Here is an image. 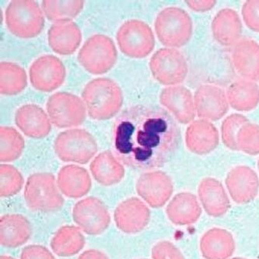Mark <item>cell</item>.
I'll return each mask as SVG.
<instances>
[{"label": "cell", "instance_id": "ffe728a7", "mask_svg": "<svg viewBox=\"0 0 259 259\" xmlns=\"http://www.w3.org/2000/svg\"><path fill=\"white\" fill-rule=\"evenodd\" d=\"M234 69L247 80L259 81V44L255 40L243 38L234 45L231 54Z\"/></svg>", "mask_w": 259, "mask_h": 259}, {"label": "cell", "instance_id": "ee69618b", "mask_svg": "<svg viewBox=\"0 0 259 259\" xmlns=\"http://www.w3.org/2000/svg\"><path fill=\"white\" fill-rule=\"evenodd\" d=\"M233 259H244V258H237V257H236V258H233Z\"/></svg>", "mask_w": 259, "mask_h": 259}, {"label": "cell", "instance_id": "9a60e30c", "mask_svg": "<svg viewBox=\"0 0 259 259\" xmlns=\"http://www.w3.org/2000/svg\"><path fill=\"white\" fill-rule=\"evenodd\" d=\"M225 183L231 199L237 204L249 203L258 194V176L245 165L231 169L227 174Z\"/></svg>", "mask_w": 259, "mask_h": 259}, {"label": "cell", "instance_id": "7a4b0ae2", "mask_svg": "<svg viewBox=\"0 0 259 259\" xmlns=\"http://www.w3.org/2000/svg\"><path fill=\"white\" fill-rule=\"evenodd\" d=\"M88 115L92 119H111L119 112L123 105L122 91L109 78H97L90 81L82 92Z\"/></svg>", "mask_w": 259, "mask_h": 259}, {"label": "cell", "instance_id": "4316f807", "mask_svg": "<svg viewBox=\"0 0 259 259\" xmlns=\"http://www.w3.org/2000/svg\"><path fill=\"white\" fill-rule=\"evenodd\" d=\"M90 169L94 179L103 186L117 185L125 176V168L109 150L98 154Z\"/></svg>", "mask_w": 259, "mask_h": 259}, {"label": "cell", "instance_id": "d4e9b609", "mask_svg": "<svg viewBox=\"0 0 259 259\" xmlns=\"http://www.w3.org/2000/svg\"><path fill=\"white\" fill-rule=\"evenodd\" d=\"M57 185L63 195L78 199L91 191L92 182L86 169L76 165H67L59 170Z\"/></svg>", "mask_w": 259, "mask_h": 259}, {"label": "cell", "instance_id": "b9f144b4", "mask_svg": "<svg viewBox=\"0 0 259 259\" xmlns=\"http://www.w3.org/2000/svg\"><path fill=\"white\" fill-rule=\"evenodd\" d=\"M0 259H15L11 256L2 255L0 257Z\"/></svg>", "mask_w": 259, "mask_h": 259}, {"label": "cell", "instance_id": "9c48e42d", "mask_svg": "<svg viewBox=\"0 0 259 259\" xmlns=\"http://www.w3.org/2000/svg\"><path fill=\"white\" fill-rule=\"evenodd\" d=\"M48 115L58 128H72L84 122L87 108L84 102L70 93L58 92L48 100Z\"/></svg>", "mask_w": 259, "mask_h": 259}, {"label": "cell", "instance_id": "4dcf8cb0", "mask_svg": "<svg viewBox=\"0 0 259 259\" xmlns=\"http://www.w3.org/2000/svg\"><path fill=\"white\" fill-rule=\"evenodd\" d=\"M27 85L25 69L10 62L0 63V93L7 96H14L24 91Z\"/></svg>", "mask_w": 259, "mask_h": 259}, {"label": "cell", "instance_id": "277c9868", "mask_svg": "<svg viewBox=\"0 0 259 259\" xmlns=\"http://www.w3.org/2000/svg\"><path fill=\"white\" fill-rule=\"evenodd\" d=\"M45 22L42 9L34 0H14L6 10L7 28L20 38L37 37L42 31Z\"/></svg>", "mask_w": 259, "mask_h": 259}, {"label": "cell", "instance_id": "d6a6232c", "mask_svg": "<svg viewBox=\"0 0 259 259\" xmlns=\"http://www.w3.org/2000/svg\"><path fill=\"white\" fill-rule=\"evenodd\" d=\"M24 149V140L13 127L0 128V161L4 163L17 160Z\"/></svg>", "mask_w": 259, "mask_h": 259}, {"label": "cell", "instance_id": "7bdbcfd3", "mask_svg": "<svg viewBox=\"0 0 259 259\" xmlns=\"http://www.w3.org/2000/svg\"><path fill=\"white\" fill-rule=\"evenodd\" d=\"M257 167H258V170H259V159H258V161H257Z\"/></svg>", "mask_w": 259, "mask_h": 259}, {"label": "cell", "instance_id": "74e56055", "mask_svg": "<svg viewBox=\"0 0 259 259\" xmlns=\"http://www.w3.org/2000/svg\"><path fill=\"white\" fill-rule=\"evenodd\" d=\"M153 259H185L183 254L169 241L157 243L152 249Z\"/></svg>", "mask_w": 259, "mask_h": 259}, {"label": "cell", "instance_id": "484cf974", "mask_svg": "<svg viewBox=\"0 0 259 259\" xmlns=\"http://www.w3.org/2000/svg\"><path fill=\"white\" fill-rule=\"evenodd\" d=\"M166 213L170 222L175 225H189L199 219L202 215V207L194 194L181 192L169 202Z\"/></svg>", "mask_w": 259, "mask_h": 259}, {"label": "cell", "instance_id": "d6986e66", "mask_svg": "<svg viewBox=\"0 0 259 259\" xmlns=\"http://www.w3.org/2000/svg\"><path fill=\"white\" fill-rule=\"evenodd\" d=\"M15 123L20 131L32 139L47 137L52 130V121L46 111L38 105L27 104L16 111Z\"/></svg>", "mask_w": 259, "mask_h": 259}, {"label": "cell", "instance_id": "e0dca14e", "mask_svg": "<svg viewBox=\"0 0 259 259\" xmlns=\"http://www.w3.org/2000/svg\"><path fill=\"white\" fill-rule=\"evenodd\" d=\"M159 100L161 105L182 124H189L195 118L194 97L185 87L171 86L164 88L160 93Z\"/></svg>", "mask_w": 259, "mask_h": 259}, {"label": "cell", "instance_id": "cb8c5ba5", "mask_svg": "<svg viewBox=\"0 0 259 259\" xmlns=\"http://www.w3.org/2000/svg\"><path fill=\"white\" fill-rule=\"evenodd\" d=\"M32 234L30 221L20 214H7L0 218V244L16 248L26 244Z\"/></svg>", "mask_w": 259, "mask_h": 259}, {"label": "cell", "instance_id": "6da1fadb", "mask_svg": "<svg viewBox=\"0 0 259 259\" xmlns=\"http://www.w3.org/2000/svg\"><path fill=\"white\" fill-rule=\"evenodd\" d=\"M179 130L167 111L156 107L126 108L114 125V148L120 161L130 168L150 170L171 157L179 141Z\"/></svg>", "mask_w": 259, "mask_h": 259}, {"label": "cell", "instance_id": "30bf717a", "mask_svg": "<svg viewBox=\"0 0 259 259\" xmlns=\"http://www.w3.org/2000/svg\"><path fill=\"white\" fill-rule=\"evenodd\" d=\"M149 66L154 79L165 86L182 83L189 72L184 55L178 49L169 48L157 50L150 59Z\"/></svg>", "mask_w": 259, "mask_h": 259}, {"label": "cell", "instance_id": "836d02e7", "mask_svg": "<svg viewBox=\"0 0 259 259\" xmlns=\"http://www.w3.org/2000/svg\"><path fill=\"white\" fill-rule=\"evenodd\" d=\"M22 175L12 165H0V195L3 198L17 195L24 185Z\"/></svg>", "mask_w": 259, "mask_h": 259}, {"label": "cell", "instance_id": "44dd1931", "mask_svg": "<svg viewBox=\"0 0 259 259\" xmlns=\"http://www.w3.org/2000/svg\"><path fill=\"white\" fill-rule=\"evenodd\" d=\"M48 40L52 50L62 56L73 54L82 41V33L76 23L71 20L59 21L51 26Z\"/></svg>", "mask_w": 259, "mask_h": 259}, {"label": "cell", "instance_id": "7402d4cb", "mask_svg": "<svg viewBox=\"0 0 259 259\" xmlns=\"http://www.w3.org/2000/svg\"><path fill=\"white\" fill-rule=\"evenodd\" d=\"M198 195L202 208L212 217H221L229 210L231 203L224 185L213 178H205L198 188Z\"/></svg>", "mask_w": 259, "mask_h": 259}, {"label": "cell", "instance_id": "ab89813d", "mask_svg": "<svg viewBox=\"0 0 259 259\" xmlns=\"http://www.w3.org/2000/svg\"><path fill=\"white\" fill-rule=\"evenodd\" d=\"M188 7L197 13H205L212 10L215 6L217 2L214 0H200V1H194L189 0L186 1Z\"/></svg>", "mask_w": 259, "mask_h": 259}, {"label": "cell", "instance_id": "5bb4252c", "mask_svg": "<svg viewBox=\"0 0 259 259\" xmlns=\"http://www.w3.org/2000/svg\"><path fill=\"white\" fill-rule=\"evenodd\" d=\"M194 103L198 117L208 121L221 119L229 110L225 91L214 85L203 84L197 88Z\"/></svg>", "mask_w": 259, "mask_h": 259}, {"label": "cell", "instance_id": "f6af8a7d", "mask_svg": "<svg viewBox=\"0 0 259 259\" xmlns=\"http://www.w3.org/2000/svg\"><path fill=\"white\" fill-rule=\"evenodd\" d=\"M143 259H144V258H143Z\"/></svg>", "mask_w": 259, "mask_h": 259}, {"label": "cell", "instance_id": "f1b7e54d", "mask_svg": "<svg viewBox=\"0 0 259 259\" xmlns=\"http://www.w3.org/2000/svg\"><path fill=\"white\" fill-rule=\"evenodd\" d=\"M227 100L236 111H251L259 103V88L255 82L239 79L233 82L227 89Z\"/></svg>", "mask_w": 259, "mask_h": 259}, {"label": "cell", "instance_id": "83f0119b", "mask_svg": "<svg viewBox=\"0 0 259 259\" xmlns=\"http://www.w3.org/2000/svg\"><path fill=\"white\" fill-rule=\"evenodd\" d=\"M234 248L231 233L221 228L209 230L201 240V251L207 259H227L232 255Z\"/></svg>", "mask_w": 259, "mask_h": 259}, {"label": "cell", "instance_id": "603a6c76", "mask_svg": "<svg viewBox=\"0 0 259 259\" xmlns=\"http://www.w3.org/2000/svg\"><path fill=\"white\" fill-rule=\"evenodd\" d=\"M212 36L223 46H234L242 34V22L239 15L233 9L220 10L211 24Z\"/></svg>", "mask_w": 259, "mask_h": 259}, {"label": "cell", "instance_id": "4fadbf2b", "mask_svg": "<svg viewBox=\"0 0 259 259\" xmlns=\"http://www.w3.org/2000/svg\"><path fill=\"white\" fill-rule=\"evenodd\" d=\"M137 193L152 208H160L168 202L174 192L172 179L160 170L147 172L139 178Z\"/></svg>", "mask_w": 259, "mask_h": 259}, {"label": "cell", "instance_id": "d590c367", "mask_svg": "<svg viewBox=\"0 0 259 259\" xmlns=\"http://www.w3.org/2000/svg\"><path fill=\"white\" fill-rule=\"evenodd\" d=\"M238 150L246 154H259V125L254 123H246L240 130L237 137Z\"/></svg>", "mask_w": 259, "mask_h": 259}, {"label": "cell", "instance_id": "8992f818", "mask_svg": "<svg viewBox=\"0 0 259 259\" xmlns=\"http://www.w3.org/2000/svg\"><path fill=\"white\" fill-rule=\"evenodd\" d=\"M54 150L62 161L86 164L98 152V143L89 132L73 128L58 135Z\"/></svg>", "mask_w": 259, "mask_h": 259}, {"label": "cell", "instance_id": "ac0fdd59", "mask_svg": "<svg viewBox=\"0 0 259 259\" xmlns=\"http://www.w3.org/2000/svg\"><path fill=\"white\" fill-rule=\"evenodd\" d=\"M219 143V132L208 120L200 118L192 121L185 132L186 147L195 154H209L218 147Z\"/></svg>", "mask_w": 259, "mask_h": 259}, {"label": "cell", "instance_id": "60d3db41", "mask_svg": "<svg viewBox=\"0 0 259 259\" xmlns=\"http://www.w3.org/2000/svg\"><path fill=\"white\" fill-rule=\"evenodd\" d=\"M78 259H109V257L102 251L91 249L82 253Z\"/></svg>", "mask_w": 259, "mask_h": 259}, {"label": "cell", "instance_id": "2e32d148", "mask_svg": "<svg viewBox=\"0 0 259 259\" xmlns=\"http://www.w3.org/2000/svg\"><path fill=\"white\" fill-rule=\"evenodd\" d=\"M114 218L120 231L125 234H137L148 225L150 210L143 201L132 197L117 206Z\"/></svg>", "mask_w": 259, "mask_h": 259}, {"label": "cell", "instance_id": "f35d334b", "mask_svg": "<svg viewBox=\"0 0 259 259\" xmlns=\"http://www.w3.org/2000/svg\"><path fill=\"white\" fill-rule=\"evenodd\" d=\"M20 259H56L53 253L44 246L32 244L24 247Z\"/></svg>", "mask_w": 259, "mask_h": 259}, {"label": "cell", "instance_id": "52a82bcc", "mask_svg": "<svg viewBox=\"0 0 259 259\" xmlns=\"http://www.w3.org/2000/svg\"><path fill=\"white\" fill-rule=\"evenodd\" d=\"M77 58L85 70L93 75H101L115 66L118 52L111 37L105 34H95L86 40Z\"/></svg>", "mask_w": 259, "mask_h": 259}, {"label": "cell", "instance_id": "8fae6325", "mask_svg": "<svg viewBox=\"0 0 259 259\" xmlns=\"http://www.w3.org/2000/svg\"><path fill=\"white\" fill-rule=\"evenodd\" d=\"M72 218L79 229L88 235H100L111 224L108 208L95 197H88L78 202L72 209Z\"/></svg>", "mask_w": 259, "mask_h": 259}, {"label": "cell", "instance_id": "8d00e7d4", "mask_svg": "<svg viewBox=\"0 0 259 259\" xmlns=\"http://www.w3.org/2000/svg\"><path fill=\"white\" fill-rule=\"evenodd\" d=\"M243 20L250 30L259 33V0H248L241 10Z\"/></svg>", "mask_w": 259, "mask_h": 259}, {"label": "cell", "instance_id": "e575fe53", "mask_svg": "<svg viewBox=\"0 0 259 259\" xmlns=\"http://www.w3.org/2000/svg\"><path fill=\"white\" fill-rule=\"evenodd\" d=\"M247 122L248 119L240 114H232L223 121L221 125V138L223 143L227 148L234 151L239 150L237 143V134L241 127Z\"/></svg>", "mask_w": 259, "mask_h": 259}, {"label": "cell", "instance_id": "1f68e13d", "mask_svg": "<svg viewBox=\"0 0 259 259\" xmlns=\"http://www.w3.org/2000/svg\"><path fill=\"white\" fill-rule=\"evenodd\" d=\"M83 7L84 1L82 0H44L41 3V9L46 17L56 22L75 18L80 14Z\"/></svg>", "mask_w": 259, "mask_h": 259}, {"label": "cell", "instance_id": "ba28073f", "mask_svg": "<svg viewBox=\"0 0 259 259\" xmlns=\"http://www.w3.org/2000/svg\"><path fill=\"white\" fill-rule=\"evenodd\" d=\"M117 43L121 53L133 59H143L153 52L155 37L151 27L140 20H130L118 29Z\"/></svg>", "mask_w": 259, "mask_h": 259}, {"label": "cell", "instance_id": "7c38bea8", "mask_svg": "<svg viewBox=\"0 0 259 259\" xmlns=\"http://www.w3.org/2000/svg\"><path fill=\"white\" fill-rule=\"evenodd\" d=\"M33 88L40 92H52L63 84L66 76L63 62L52 55H46L36 59L29 71Z\"/></svg>", "mask_w": 259, "mask_h": 259}, {"label": "cell", "instance_id": "3957f363", "mask_svg": "<svg viewBox=\"0 0 259 259\" xmlns=\"http://www.w3.org/2000/svg\"><path fill=\"white\" fill-rule=\"evenodd\" d=\"M59 191L53 174H33L27 179L24 199L29 209L34 212H55L64 204V199Z\"/></svg>", "mask_w": 259, "mask_h": 259}, {"label": "cell", "instance_id": "5b68a950", "mask_svg": "<svg viewBox=\"0 0 259 259\" xmlns=\"http://www.w3.org/2000/svg\"><path fill=\"white\" fill-rule=\"evenodd\" d=\"M155 32L160 43L170 48H181L192 38V18L183 9L167 7L159 13L154 23Z\"/></svg>", "mask_w": 259, "mask_h": 259}, {"label": "cell", "instance_id": "f546056e", "mask_svg": "<svg viewBox=\"0 0 259 259\" xmlns=\"http://www.w3.org/2000/svg\"><path fill=\"white\" fill-rule=\"evenodd\" d=\"M85 237L78 227L63 226L58 230L51 241L53 252L60 257L76 255L84 247Z\"/></svg>", "mask_w": 259, "mask_h": 259}]
</instances>
